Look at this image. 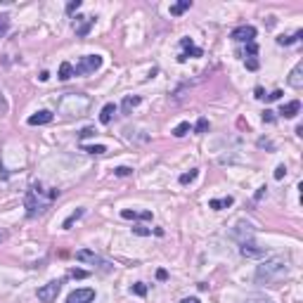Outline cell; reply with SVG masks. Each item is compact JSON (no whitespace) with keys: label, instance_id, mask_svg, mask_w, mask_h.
Here are the masks:
<instances>
[{"label":"cell","instance_id":"1","mask_svg":"<svg viewBox=\"0 0 303 303\" xmlns=\"http://www.w3.org/2000/svg\"><path fill=\"white\" fill-rule=\"evenodd\" d=\"M57 197H60V190H52V187L45 190L41 182H33L29 187V192H26V199H24V206H26L29 218H36V216H41V213H45Z\"/></svg>","mask_w":303,"mask_h":303},{"label":"cell","instance_id":"2","mask_svg":"<svg viewBox=\"0 0 303 303\" xmlns=\"http://www.w3.org/2000/svg\"><path fill=\"white\" fill-rule=\"evenodd\" d=\"M289 275V260L284 256H273V258L263 260L256 268V282L258 284H275L284 280Z\"/></svg>","mask_w":303,"mask_h":303},{"label":"cell","instance_id":"3","mask_svg":"<svg viewBox=\"0 0 303 303\" xmlns=\"http://www.w3.org/2000/svg\"><path fill=\"white\" fill-rule=\"evenodd\" d=\"M90 107V97L81 95V92H66L64 97L60 100L57 109L64 114V116H83Z\"/></svg>","mask_w":303,"mask_h":303},{"label":"cell","instance_id":"4","mask_svg":"<svg viewBox=\"0 0 303 303\" xmlns=\"http://www.w3.org/2000/svg\"><path fill=\"white\" fill-rule=\"evenodd\" d=\"M100 66H102V57H100V55H86V57H81L78 64L74 66V76H76V74H78V76L95 74Z\"/></svg>","mask_w":303,"mask_h":303},{"label":"cell","instance_id":"5","mask_svg":"<svg viewBox=\"0 0 303 303\" xmlns=\"http://www.w3.org/2000/svg\"><path fill=\"white\" fill-rule=\"evenodd\" d=\"M60 291H62V280H52V282H47V284H43V287L38 289V301H43V303L57 301Z\"/></svg>","mask_w":303,"mask_h":303},{"label":"cell","instance_id":"6","mask_svg":"<svg viewBox=\"0 0 303 303\" xmlns=\"http://www.w3.org/2000/svg\"><path fill=\"white\" fill-rule=\"evenodd\" d=\"M230 38L237 41V43H254V38H256V26H251V24L237 26V29L230 33Z\"/></svg>","mask_w":303,"mask_h":303},{"label":"cell","instance_id":"7","mask_svg":"<svg viewBox=\"0 0 303 303\" xmlns=\"http://www.w3.org/2000/svg\"><path fill=\"white\" fill-rule=\"evenodd\" d=\"M76 260H81V263H90V265H100V268H109V263L105 258H100L95 251H90V249H81V251H76Z\"/></svg>","mask_w":303,"mask_h":303},{"label":"cell","instance_id":"8","mask_svg":"<svg viewBox=\"0 0 303 303\" xmlns=\"http://www.w3.org/2000/svg\"><path fill=\"white\" fill-rule=\"evenodd\" d=\"M180 45H182V50H185V52H180V55H178V62H185L190 55H192V57H201V55H204V52H201V47H197V45L192 43V38H182Z\"/></svg>","mask_w":303,"mask_h":303},{"label":"cell","instance_id":"9","mask_svg":"<svg viewBox=\"0 0 303 303\" xmlns=\"http://www.w3.org/2000/svg\"><path fill=\"white\" fill-rule=\"evenodd\" d=\"M92 301H95V289H76L66 299V303H92Z\"/></svg>","mask_w":303,"mask_h":303},{"label":"cell","instance_id":"10","mask_svg":"<svg viewBox=\"0 0 303 303\" xmlns=\"http://www.w3.org/2000/svg\"><path fill=\"white\" fill-rule=\"evenodd\" d=\"M239 254H242L244 258H263V256H265V249H260L256 244H251V242H242Z\"/></svg>","mask_w":303,"mask_h":303},{"label":"cell","instance_id":"11","mask_svg":"<svg viewBox=\"0 0 303 303\" xmlns=\"http://www.w3.org/2000/svg\"><path fill=\"white\" fill-rule=\"evenodd\" d=\"M92 24H95V17H76V22H74V29H76V36H88L90 33V29H92Z\"/></svg>","mask_w":303,"mask_h":303},{"label":"cell","instance_id":"12","mask_svg":"<svg viewBox=\"0 0 303 303\" xmlns=\"http://www.w3.org/2000/svg\"><path fill=\"white\" fill-rule=\"evenodd\" d=\"M52 119H55V114H52V111L41 109V111H36L33 116H29V126H45V123H50Z\"/></svg>","mask_w":303,"mask_h":303},{"label":"cell","instance_id":"13","mask_svg":"<svg viewBox=\"0 0 303 303\" xmlns=\"http://www.w3.org/2000/svg\"><path fill=\"white\" fill-rule=\"evenodd\" d=\"M299 111H301V102H299V100H291V102L282 105V109H280V114L284 119H294Z\"/></svg>","mask_w":303,"mask_h":303},{"label":"cell","instance_id":"14","mask_svg":"<svg viewBox=\"0 0 303 303\" xmlns=\"http://www.w3.org/2000/svg\"><path fill=\"white\" fill-rule=\"evenodd\" d=\"M289 86L291 88H301L303 86V62L291 69V74H289Z\"/></svg>","mask_w":303,"mask_h":303},{"label":"cell","instance_id":"15","mask_svg":"<svg viewBox=\"0 0 303 303\" xmlns=\"http://www.w3.org/2000/svg\"><path fill=\"white\" fill-rule=\"evenodd\" d=\"M121 218H126V220H152V211H130V209H123Z\"/></svg>","mask_w":303,"mask_h":303},{"label":"cell","instance_id":"16","mask_svg":"<svg viewBox=\"0 0 303 303\" xmlns=\"http://www.w3.org/2000/svg\"><path fill=\"white\" fill-rule=\"evenodd\" d=\"M232 204H235L232 197H223V199H211V201H209V209H213V211H223V209H227V206H232Z\"/></svg>","mask_w":303,"mask_h":303},{"label":"cell","instance_id":"17","mask_svg":"<svg viewBox=\"0 0 303 303\" xmlns=\"http://www.w3.org/2000/svg\"><path fill=\"white\" fill-rule=\"evenodd\" d=\"M140 102H142V100H140V95H128V97L123 100V105H121V111H123V114H130L133 109L140 105Z\"/></svg>","mask_w":303,"mask_h":303},{"label":"cell","instance_id":"18","mask_svg":"<svg viewBox=\"0 0 303 303\" xmlns=\"http://www.w3.org/2000/svg\"><path fill=\"white\" fill-rule=\"evenodd\" d=\"M114 114H116V105H111V102H109V105H105V107H102V111H100V123H105V126H107L109 121L114 119Z\"/></svg>","mask_w":303,"mask_h":303},{"label":"cell","instance_id":"19","mask_svg":"<svg viewBox=\"0 0 303 303\" xmlns=\"http://www.w3.org/2000/svg\"><path fill=\"white\" fill-rule=\"evenodd\" d=\"M190 7H192V0H180V2L171 5V15H173V17H178V15H182L185 10H190Z\"/></svg>","mask_w":303,"mask_h":303},{"label":"cell","instance_id":"20","mask_svg":"<svg viewBox=\"0 0 303 303\" xmlns=\"http://www.w3.org/2000/svg\"><path fill=\"white\" fill-rule=\"evenodd\" d=\"M57 76H60V81H69V78L74 76V66L69 64V62H62V64H60V74H57Z\"/></svg>","mask_w":303,"mask_h":303},{"label":"cell","instance_id":"21","mask_svg":"<svg viewBox=\"0 0 303 303\" xmlns=\"http://www.w3.org/2000/svg\"><path fill=\"white\" fill-rule=\"evenodd\" d=\"M190 130H192V126H190L187 121H182V123H178V126L173 128V135H175V137H185Z\"/></svg>","mask_w":303,"mask_h":303},{"label":"cell","instance_id":"22","mask_svg":"<svg viewBox=\"0 0 303 303\" xmlns=\"http://www.w3.org/2000/svg\"><path fill=\"white\" fill-rule=\"evenodd\" d=\"M83 213H86L83 209H76V211H74V213H71V216H69V218L64 220V225H62V227H64V230H69V227H71V225H74V223H76L78 218L83 216Z\"/></svg>","mask_w":303,"mask_h":303},{"label":"cell","instance_id":"23","mask_svg":"<svg viewBox=\"0 0 303 303\" xmlns=\"http://www.w3.org/2000/svg\"><path fill=\"white\" fill-rule=\"evenodd\" d=\"M301 36H303V31H296L294 36H280V38H277V43H280V45H291V43H296Z\"/></svg>","mask_w":303,"mask_h":303},{"label":"cell","instance_id":"24","mask_svg":"<svg viewBox=\"0 0 303 303\" xmlns=\"http://www.w3.org/2000/svg\"><path fill=\"white\" fill-rule=\"evenodd\" d=\"M197 175H199V171H197V168H192L190 173H182V175H180V185H190V182H195Z\"/></svg>","mask_w":303,"mask_h":303},{"label":"cell","instance_id":"25","mask_svg":"<svg viewBox=\"0 0 303 303\" xmlns=\"http://www.w3.org/2000/svg\"><path fill=\"white\" fill-rule=\"evenodd\" d=\"M130 291L137 294V296H145V294H147V284H145V282H135V284L130 287Z\"/></svg>","mask_w":303,"mask_h":303},{"label":"cell","instance_id":"26","mask_svg":"<svg viewBox=\"0 0 303 303\" xmlns=\"http://www.w3.org/2000/svg\"><path fill=\"white\" fill-rule=\"evenodd\" d=\"M83 152H88V154H105L107 147H105V145H90V147L83 145Z\"/></svg>","mask_w":303,"mask_h":303},{"label":"cell","instance_id":"27","mask_svg":"<svg viewBox=\"0 0 303 303\" xmlns=\"http://www.w3.org/2000/svg\"><path fill=\"white\" fill-rule=\"evenodd\" d=\"M206 130H209V119H199L197 126H195V133L197 135H201V133H206Z\"/></svg>","mask_w":303,"mask_h":303},{"label":"cell","instance_id":"28","mask_svg":"<svg viewBox=\"0 0 303 303\" xmlns=\"http://www.w3.org/2000/svg\"><path fill=\"white\" fill-rule=\"evenodd\" d=\"M7 29H10V17H7V15H0V38L7 33Z\"/></svg>","mask_w":303,"mask_h":303},{"label":"cell","instance_id":"29","mask_svg":"<svg viewBox=\"0 0 303 303\" xmlns=\"http://www.w3.org/2000/svg\"><path fill=\"white\" fill-rule=\"evenodd\" d=\"M246 303H273L270 299H265V296H260V294H254V296H249Z\"/></svg>","mask_w":303,"mask_h":303},{"label":"cell","instance_id":"30","mask_svg":"<svg viewBox=\"0 0 303 303\" xmlns=\"http://www.w3.org/2000/svg\"><path fill=\"white\" fill-rule=\"evenodd\" d=\"M114 173L119 175V178H123V175H130V173H133V168H128V166H119V168H116Z\"/></svg>","mask_w":303,"mask_h":303},{"label":"cell","instance_id":"31","mask_svg":"<svg viewBox=\"0 0 303 303\" xmlns=\"http://www.w3.org/2000/svg\"><path fill=\"white\" fill-rule=\"evenodd\" d=\"M287 175V168H284V164H280L277 168H275V180H282Z\"/></svg>","mask_w":303,"mask_h":303},{"label":"cell","instance_id":"32","mask_svg":"<svg viewBox=\"0 0 303 303\" xmlns=\"http://www.w3.org/2000/svg\"><path fill=\"white\" fill-rule=\"evenodd\" d=\"M78 7H81V0H74V2H69V5H66V12L71 15V12H76Z\"/></svg>","mask_w":303,"mask_h":303},{"label":"cell","instance_id":"33","mask_svg":"<svg viewBox=\"0 0 303 303\" xmlns=\"http://www.w3.org/2000/svg\"><path fill=\"white\" fill-rule=\"evenodd\" d=\"M133 232H135V235H140V237H147V235H152V230H147V227H133Z\"/></svg>","mask_w":303,"mask_h":303},{"label":"cell","instance_id":"34","mask_svg":"<svg viewBox=\"0 0 303 303\" xmlns=\"http://www.w3.org/2000/svg\"><path fill=\"white\" fill-rule=\"evenodd\" d=\"M69 275H71V277H76V280H83V277H88L86 270H71Z\"/></svg>","mask_w":303,"mask_h":303},{"label":"cell","instance_id":"35","mask_svg":"<svg viewBox=\"0 0 303 303\" xmlns=\"http://www.w3.org/2000/svg\"><path fill=\"white\" fill-rule=\"evenodd\" d=\"M90 135H95V128H83L81 133H78V137H81V140H86V137H90Z\"/></svg>","mask_w":303,"mask_h":303},{"label":"cell","instance_id":"36","mask_svg":"<svg viewBox=\"0 0 303 303\" xmlns=\"http://www.w3.org/2000/svg\"><path fill=\"white\" fill-rule=\"evenodd\" d=\"M273 114H275V111H270V109H265V111H263V121H268V123H273V121H275V116H273Z\"/></svg>","mask_w":303,"mask_h":303},{"label":"cell","instance_id":"37","mask_svg":"<svg viewBox=\"0 0 303 303\" xmlns=\"http://www.w3.org/2000/svg\"><path fill=\"white\" fill-rule=\"evenodd\" d=\"M282 97V90H275V92H270V95H268V100H270V102H273V100H280Z\"/></svg>","mask_w":303,"mask_h":303},{"label":"cell","instance_id":"38","mask_svg":"<svg viewBox=\"0 0 303 303\" xmlns=\"http://www.w3.org/2000/svg\"><path fill=\"white\" fill-rule=\"evenodd\" d=\"M156 280H168V273L166 270H156Z\"/></svg>","mask_w":303,"mask_h":303},{"label":"cell","instance_id":"39","mask_svg":"<svg viewBox=\"0 0 303 303\" xmlns=\"http://www.w3.org/2000/svg\"><path fill=\"white\" fill-rule=\"evenodd\" d=\"M180 303H201L199 299H195V296H187V299H182Z\"/></svg>","mask_w":303,"mask_h":303},{"label":"cell","instance_id":"40","mask_svg":"<svg viewBox=\"0 0 303 303\" xmlns=\"http://www.w3.org/2000/svg\"><path fill=\"white\" fill-rule=\"evenodd\" d=\"M254 95H256L258 100H263V97H265V95H263V88H256V90H254Z\"/></svg>","mask_w":303,"mask_h":303},{"label":"cell","instance_id":"41","mask_svg":"<svg viewBox=\"0 0 303 303\" xmlns=\"http://www.w3.org/2000/svg\"><path fill=\"white\" fill-rule=\"evenodd\" d=\"M265 190H268V187H260V190H258V192H256V199H260V197H263V195H265Z\"/></svg>","mask_w":303,"mask_h":303},{"label":"cell","instance_id":"42","mask_svg":"<svg viewBox=\"0 0 303 303\" xmlns=\"http://www.w3.org/2000/svg\"><path fill=\"white\" fill-rule=\"evenodd\" d=\"M7 239V230H0V242H5Z\"/></svg>","mask_w":303,"mask_h":303}]
</instances>
